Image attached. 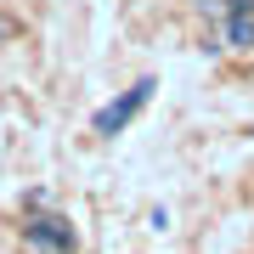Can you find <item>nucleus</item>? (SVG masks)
<instances>
[{"instance_id": "1", "label": "nucleus", "mask_w": 254, "mask_h": 254, "mask_svg": "<svg viewBox=\"0 0 254 254\" xmlns=\"http://www.w3.org/2000/svg\"><path fill=\"white\" fill-rule=\"evenodd\" d=\"M153 91H158V79L147 73V79H136L125 96H113L108 108H96V113H91V136H125V125L147 108V102H153Z\"/></svg>"}, {"instance_id": "2", "label": "nucleus", "mask_w": 254, "mask_h": 254, "mask_svg": "<svg viewBox=\"0 0 254 254\" xmlns=\"http://www.w3.org/2000/svg\"><path fill=\"white\" fill-rule=\"evenodd\" d=\"M23 232H28V243H34L40 254H73V232H68L63 215H34Z\"/></svg>"}, {"instance_id": "3", "label": "nucleus", "mask_w": 254, "mask_h": 254, "mask_svg": "<svg viewBox=\"0 0 254 254\" xmlns=\"http://www.w3.org/2000/svg\"><path fill=\"white\" fill-rule=\"evenodd\" d=\"M226 46H254V11H226Z\"/></svg>"}, {"instance_id": "4", "label": "nucleus", "mask_w": 254, "mask_h": 254, "mask_svg": "<svg viewBox=\"0 0 254 254\" xmlns=\"http://www.w3.org/2000/svg\"><path fill=\"white\" fill-rule=\"evenodd\" d=\"M0 40H17V23H11L6 11H0Z\"/></svg>"}, {"instance_id": "5", "label": "nucleus", "mask_w": 254, "mask_h": 254, "mask_svg": "<svg viewBox=\"0 0 254 254\" xmlns=\"http://www.w3.org/2000/svg\"><path fill=\"white\" fill-rule=\"evenodd\" d=\"M226 11H254V0H226Z\"/></svg>"}]
</instances>
